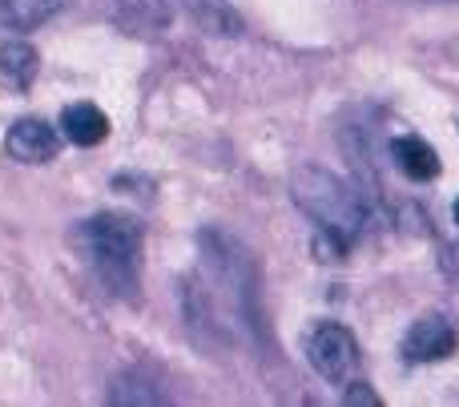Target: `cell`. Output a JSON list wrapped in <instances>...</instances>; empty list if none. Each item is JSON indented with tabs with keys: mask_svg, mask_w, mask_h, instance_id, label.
I'll use <instances>...</instances> for the list:
<instances>
[{
	"mask_svg": "<svg viewBox=\"0 0 459 407\" xmlns=\"http://www.w3.org/2000/svg\"><path fill=\"white\" fill-rule=\"evenodd\" d=\"M290 198L310 222L318 226V238L334 258H342L367 230V202L347 178L331 174L326 166H307L294 169L290 178Z\"/></svg>",
	"mask_w": 459,
	"mask_h": 407,
	"instance_id": "6da1fadb",
	"label": "cell"
},
{
	"mask_svg": "<svg viewBox=\"0 0 459 407\" xmlns=\"http://www.w3.org/2000/svg\"><path fill=\"white\" fill-rule=\"evenodd\" d=\"M142 222L126 210H101V214L85 218L73 230V247L89 263L105 290L121 299H134L137 290V266H142Z\"/></svg>",
	"mask_w": 459,
	"mask_h": 407,
	"instance_id": "7a4b0ae2",
	"label": "cell"
},
{
	"mask_svg": "<svg viewBox=\"0 0 459 407\" xmlns=\"http://www.w3.org/2000/svg\"><path fill=\"white\" fill-rule=\"evenodd\" d=\"M302 355H307L310 371L331 387H347L359 371V343L342 323L318 319L302 339Z\"/></svg>",
	"mask_w": 459,
	"mask_h": 407,
	"instance_id": "3957f363",
	"label": "cell"
},
{
	"mask_svg": "<svg viewBox=\"0 0 459 407\" xmlns=\"http://www.w3.org/2000/svg\"><path fill=\"white\" fill-rule=\"evenodd\" d=\"M459 347V327L447 311H428L407 327L403 335V359L407 363H444L452 359Z\"/></svg>",
	"mask_w": 459,
	"mask_h": 407,
	"instance_id": "277c9868",
	"label": "cell"
},
{
	"mask_svg": "<svg viewBox=\"0 0 459 407\" xmlns=\"http://www.w3.org/2000/svg\"><path fill=\"white\" fill-rule=\"evenodd\" d=\"M101 13L113 29L129 32V37H153L174 24L169 0H101Z\"/></svg>",
	"mask_w": 459,
	"mask_h": 407,
	"instance_id": "5b68a950",
	"label": "cell"
},
{
	"mask_svg": "<svg viewBox=\"0 0 459 407\" xmlns=\"http://www.w3.org/2000/svg\"><path fill=\"white\" fill-rule=\"evenodd\" d=\"M4 150L8 158L24 161V166H45V161H53L61 153V134L45 117H21L8 126Z\"/></svg>",
	"mask_w": 459,
	"mask_h": 407,
	"instance_id": "8992f818",
	"label": "cell"
},
{
	"mask_svg": "<svg viewBox=\"0 0 459 407\" xmlns=\"http://www.w3.org/2000/svg\"><path fill=\"white\" fill-rule=\"evenodd\" d=\"M391 158H395L399 174L411 178V182H436L439 178L436 145H428V137H420V134H399L391 142Z\"/></svg>",
	"mask_w": 459,
	"mask_h": 407,
	"instance_id": "52a82bcc",
	"label": "cell"
},
{
	"mask_svg": "<svg viewBox=\"0 0 459 407\" xmlns=\"http://www.w3.org/2000/svg\"><path fill=\"white\" fill-rule=\"evenodd\" d=\"M178 4H182V13L190 16L202 32H210V37H242L246 32L242 13H238L230 0H178Z\"/></svg>",
	"mask_w": 459,
	"mask_h": 407,
	"instance_id": "ba28073f",
	"label": "cell"
},
{
	"mask_svg": "<svg viewBox=\"0 0 459 407\" xmlns=\"http://www.w3.org/2000/svg\"><path fill=\"white\" fill-rule=\"evenodd\" d=\"M61 129H65V137H69L73 145H101L105 137H109V117H105L97 105H89V101H77V105H69V109L61 113Z\"/></svg>",
	"mask_w": 459,
	"mask_h": 407,
	"instance_id": "9c48e42d",
	"label": "cell"
},
{
	"mask_svg": "<svg viewBox=\"0 0 459 407\" xmlns=\"http://www.w3.org/2000/svg\"><path fill=\"white\" fill-rule=\"evenodd\" d=\"M69 0H0V24L13 32H32L48 24Z\"/></svg>",
	"mask_w": 459,
	"mask_h": 407,
	"instance_id": "30bf717a",
	"label": "cell"
},
{
	"mask_svg": "<svg viewBox=\"0 0 459 407\" xmlns=\"http://www.w3.org/2000/svg\"><path fill=\"white\" fill-rule=\"evenodd\" d=\"M40 73V56L29 40H4L0 45V81H8L13 89H29Z\"/></svg>",
	"mask_w": 459,
	"mask_h": 407,
	"instance_id": "8fae6325",
	"label": "cell"
},
{
	"mask_svg": "<svg viewBox=\"0 0 459 407\" xmlns=\"http://www.w3.org/2000/svg\"><path fill=\"white\" fill-rule=\"evenodd\" d=\"M153 387H158V384H150L145 376H121L117 384H113V392H109V403H117V407L166 403V392H153Z\"/></svg>",
	"mask_w": 459,
	"mask_h": 407,
	"instance_id": "7c38bea8",
	"label": "cell"
},
{
	"mask_svg": "<svg viewBox=\"0 0 459 407\" xmlns=\"http://www.w3.org/2000/svg\"><path fill=\"white\" fill-rule=\"evenodd\" d=\"M342 403H347V407H359V403H367V407H379L383 400H379V395H375L367 384H355V379H351V384H347V392H342Z\"/></svg>",
	"mask_w": 459,
	"mask_h": 407,
	"instance_id": "4fadbf2b",
	"label": "cell"
},
{
	"mask_svg": "<svg viewBox=\"0 0 459 407\" xmlns=\"http://www.w3.org/2000/svg\"><path fill=\"white\" fill-rule=\"evenodd\" d=\"M452 214H455V226H459V198H455V206H452Z\"/></svg>",
	"mask_w": 459,
	"mask_h": 407,
	"instance_id": "5bb4252c",
	"label": "cell"
}]
</instances>
